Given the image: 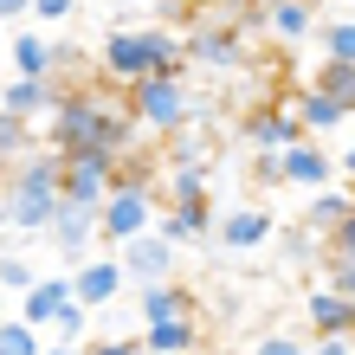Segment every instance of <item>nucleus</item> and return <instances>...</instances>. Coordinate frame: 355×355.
<instances>
[{
	"label": "nucleus",
	"instance_id": "obj_11",
	"mask_svg": "<svg viewBox=\"0 0 355 355\" xmlns=\"http://www.w3.org/2000/svg\"><path fill=\"white\" fill-rule=\"evenodd\" d=\"M71 58L78 52L65 46V39H52V33H39V26L13 33V78H52V71H65Z\"/></svg>",
	"mask_w": 355,
	"mask_h": 355
},
{
	"label": "nucleus",
	"instance_id": "obj_17",
	"mask_svg": "<svg viewBox=\"0 0 355 355\" xmlns=\"http://www.w3.org/2000/svg\"><path fill=\"white\" fill-rule=\"evenodd\" d=\"M136 317H142V329H149V323H175V317H194V291H181L175 278L136 284Z\"/></svg>",
	"mask_w": 355,
	"mask_h": 355
},
{
	"label": "nucleus",
	"instance_id": "obj_33",
	"mask_svg": "<svg viewBox=\"0 0 355 355\" xmlns=\"http://www.w3.org/2000/svg\"><path fill=\"white\" fill-rule=\"evenodd\" d=\"M26 13L39 19V33H52V26H65V19L78 13V0H26Z\"/></svg>",
	"mask_w": 355,
	"mask_h": 355
},
{
	"label": "nucleus",
	"instance_id": "obj_22",
	"mask_svg": "<svg viewBox=\"0 0 355 355\" xmlns=\"http://www.w3.org/2000/svg\"><path fill=\"white\" fill-rule=\"evenodd\" d=\"M343 214H355V187H349V181H343V187L329 181V187H317V194L304 200V226H310L317 239H323V233H336V220H343Z\"/></svg>",
	"mask_w": 355,
	"mask_h": 355
},
{
	"label": "nucleus",
	"instance_id": "obj_26",
	"mask_svg": "<svg viewBox=\"0 0 355 355\" xmlns=\"http://www.w3.org/2000/svg\"><path fill=\"white\" fill-rule=\"evenodd\" d=\"M91 317H97V310H85L78 297H65V304H58V317H52V343L85 349V336H91Z\"/></svg>",
	"mask_w": 355,
	"mask_h": 355
},
{
	"label": "nucleus",
	"instance_id": "obj_21",
	"mask_svg": "<svg viewBox=\"0 0 355 355\" xmlns=\"http://www.w3.org/2000/svg\"><path fill=\"white\" fill-rule=\"evenodd\" d=\"M162 200H168V207L214 200V168H207V162H168V175H162Z\"/></svg>",
	"mask_w": 355,
	"mask_h": 355
},
{
	"label": "nucleus",
	"instance_id": "obj_8",
	"mask_svg": "<svg viewBox=\"0 0 355 355\" xmlns=\"http://www.w3.org/2000/svg\"><path fill=\"white\" fill-rule=\"evenodd\" d=\"M65 278H71V297L85 304V310H110L123 291H130V278H123V265H116V252H85L78 265H65Z\"/></svg>",
	"mask_w": 355,
	"mask_h": 355
},
{
	"label": "nucleus",
	"instance_id": "obj_25",
	"mask_svg": "<svg viewBox=\"0 0 355 355\" xmlns=\"http://www.w3.org/2000/svg\"><path fill=\"white\" fill-rule=\"evenodd\" d=\"M310 85H317L323 97H336L343 110L355 116V58H323V65L310 71Z\"/></svg>",
	"mask_w": 355,
	"mask_h": 355
},
{
	"label": "nucleus",
	"instance_id": "obj_31",
	"mask_svg": "<svg viewBox=\"0 0 355 355\" xmlns=\"http://www.w3.org/2000/svg\"><path fill=\"white\" fill-rule=\"evenodd\" d=\"M33 278H39V265H33V259L0 252V291H33Z\"/></svg>",
	"mask_w": 355,
	"mask_h": 355
},
{
	"label": "nucleus",
	"instance_id": "obj_23",
	"mask_svg": "<svg viewBox=\"0 0 355 355\" xmlns=\"http://www.w3.org/2000/svg\"><path fill=\"white\" fill-rule=\"evenodd\" d=\"M39 149V123H26V116H13V110H0V181H7L19 162H26Z\"/></svg>",
	"mask_w": 355,
	"mask_h": 355
},
{
	"label": "nucleus",
	"instance_id": "obj_19",
	"mask_svg": "<svg viewBox=\"0 0 355 355\" xmlns=\"http://www.w3.org/2000/svg\"><path fill=\"white\" fill-rule=\"evenodd\" d=\"M71 297V278L65 271H39L33 278V291H19V317H26L33 329H52V317H58V304Z\"/></svg>",
	"mask_w": 355,
	"mask_h": 355
},
{
	"label": "nucleus",
	"instance_id": "obj_32",
	"mask_svg": "<svg viewBox=\"0 0 355 355\" xmlns=\"http://www.w3.org/2000/svg\"><path fill=\"white\" fill-rule=\"evenodd\" d=\"M245 181H252L259 194H265V187H284V168H278V155H271V149H252V162H245Z\"/></svg>",
	"mask_w": 355,
	"mask_h": 355
},
{
	"label": "nucleus",
	"instance_id": "obj_3",
	"mask_svg": "<svg viewBox=\"0 0 355 355\" xmlns=\"http://www.w3.org/2000/svg\"><path fill=\"white\" fill-rule=\"evenodd\" d=\"M58 175H65V155L39 142V149L0 181V226L19 233V239H39L46 220H52V207H58Z\"/></svg>",
	"mask_w": 355,
	"mask_h": 355
},
{
	"label": "nucleus",
	"instance_id": "obj_27",
	"mask_svg": "<svg viewBox=\"0 0 355 355\" xmlns=\"http://www.w3.org/2000/svg\"><path fill=\"white\" fill-rule=\"evenodd\" d=\"M46 329H33L26 317H0V355H39Z\"/></svg>",
	"mask_w": 355,
	"mask_h": 355
},
{
	"label": "nucleus",
	"instance_id": "obj_34",
	"mask_svg": "<svg viewBox=\"0 0 355 355\" xmlns=\"http://www.w3.org/2000/svg\"><path fill=\"white\" fill-rule=\"evenodd\" d=\"M252 355H310V343H304V336H291V329H271V336L252 343Z\"/></svg>",
	"mask_w": 355,
	"mask_h": 355
},
{
	"label": "nucleus",
	"instance_id": "obj_18",
	"mask_svg": "<svg viewBox=\"0 0 355 355\" xmlns=\"http://www.w3.org/2000/svg\"><path fill=\"white\" fill-rule=\"evenodd\" d=\"M142 355H207V329H200V317L149 323V329H142Z\"/></svg>",
	"mask_w": 355,
	"mask_h": 355
},
{
	"label": "nucleus",
	"instance_id": "obj_6",
	"mask_svg": "<svg viewBox=\"0 0 355 355\" xmlns=\"http://www.w3.org/2000/svg\"><path fill=\"white\" fill-rule=\"evenodd\" d=\"M278 239V214L259 200H239V207H226V214H214V245L220 252H265V245Z\"/></svg>",
	"mask_w": 355,
	"mask_h": 355
},
{
	"label": "nucleus",
	"instance_id": "obj_4",
	"mask_svg": "<svg viewBox=\"0 0 355 355\" xmlns=\"http://www.w3.org/2000/svg\"><path fill=\"white\" fill-rule=\"evenodd\" d=\"M123 110L142 136L168 142L187 116H194V97H187V71L181 78H136V85H123Z\"/></svg>",
	"mask_w": 355,
	"mask_h": 355
},
{
	"label": "nucleus",
	"instance_id": "obj_24",
	"mask_svg": "<svg viewBox=\"0 0 355 355\" xmlns=\"http://www.w3.org/2000/svg\"><path fill=\"white\" fill-rule=\"evenodd\" d=\"M271 7V39H284V46H297V39H310L317 33V7H310V0H265Z\"/></svg>",
	"mask_w": 355,
	"mask_h": 355
},
{
	"label": "nucleus",
	"instance_id": "obj_28",
	"mask_svg": "<svg viewBox=\"0 0 355 355\" xmlns=\"http://www.w3.org/2000/svg\"><path fill=\"white\" fill-rule=\"evenodd\" d=\"M226 19H233V33L252 46V39H271V7L265 0H239V7H226Z\"/></svg>",
	"mask_w": 355,
	"mask_h": 355
},
{
	"label": "nucleus",
	"instance_id": "obj_38",
	"mask_svg": "<svg viewBox=\"0 0 355 355\" xmlns=\"http://www.w3.org/2000/svg\"><path fill=\"white\" fill-rule=\"evenodd\" d=\"M336 175H343V181H349V187H355V142H349V149H343V155H336Z\"/></svg>",
	"mask_w": 355,
	"mask_h": 355
},
{
	"label": "nucleus",
	"instance_id": "obj_16",
	"mask_svg": "<svg viewBox=\"0 0 355 355\" xmlns=\"http://www.w3.org/2000/svg\"><path fill=\"white\" fill-rule=\"evenodd\" d=\"M52 103H58V78H7L0 85V110H13L26 123H46Z\"/></svg>",
	"mask_w": 355,
	"mask_h": 355
},
{
	"label": "nucleus",
	"instance_id": "obj_35",
	"mask_svg": "<svg viewBox=\"0 0 355 355\" xmlns=\"http://www.w3.org/2000/svg\"><path fill=\"white\" fill-rule=\"evenodd\" d=\"M323 252L329 259H355V214L336 220V233H323Z\"/></svg>",
	"mask_w": 355,
	"mask_h": 355
},
{
	"label": "nucleus",
	"instance_id": "obj_43",
	"mask_svg": "<svg viewBox=\"0 0 355 355\" xmlns=\"http://www.w3.org/2000/svg\"><path fill=\"white\" fill-rule=\"evenodd\" d=\"M0 317H7V291H0Z\"/></svg>",
	"mask_w": 355,
	"mask_h": 355
},
{
	"label": "nucleus",
	"instance_id": "obj_37",
	"mask_svg": "<svg viewBox=\"0 0 355 355\" xmlns=\"http://www.w3.org/2000/svg\"><path fill=\"white\" fill-rule=\"evenodd\" d=\"M310 355H355L349 336H310Z\"/></svg>",
	"mask_w": 355,
	"mask_h": 355
},
{
	"label": "nucleus",
	"instance_id": "obj_20",
	"mask_svg": "<svg viewBox=\"0 0 355 355\" xmlns=\"http://www.w3.org/2000/svg\"><path fill=\"white\" fill-rule=\"evenodd\" d=\"M284 110L297 116V130H304V136H323V130H343V123H349V110H343L336 97H323L317 85H304L297 97L284 103Z\"/></svg>",
	"mask_w": 355,
	"mask_h": 355
},
{
	"label": "nucleus",
	"instance_id": "obj_39",
	"mask_svg": "<svg viewBox=\"0 0 355 355\" xmlns=\"http://www.w3.org/2000/svg\"><path fill=\"white\" fill-rule=\"evenodd\" d=\"M187 7H194V0H155V13H162V19H181Z\"/></svg>",
	"mask_w": 355,
	"mask_h": 355
},
{
	"label": "nucleus",
	"instance_id": "obj_13",
	"mask_svg": "<svg viewBox=\"0 0 355 355\" xmlns=\"http://www.w3.org/2000/svg\"><path fill=\"white\" fill-rule=\"evenodd\" d=\"M297 136L304 130H297V116H291L284 103H252V110L239 116V142H245V149H271V155H278L284 142H297Z\"/></svg>",
	"mask_w": 355,
	"mask_h": 355
},
{
	"label": "nucleus",
	"instance_id": "obj_10",
	"mask_svg": "<svg viewBox=\"0 0 355 355\" xmlns=\"http://www.w3.org/2000/svg\"><path fill=\"white\" fill-rule=\"evenodd\" d=\"M116 265H123V278H130V284H162V278H175L181 245H168V239L149 226V233H136V239L116 245Z\"/></svg>",
	"mask_w": 355,
	"mask_h": 355
},
{
	"label": "nucleus",
	"instance_id": "obj_2",
	"mask_svg": "<svg viewBox=\"0 0 355 355\" xmlns=\"http://www.w3.org/2000/svg\"><path fill=\"white\" fill-rule=\"evenodd\" d=\"M97 65L103 85H136V78H181L187 58H181V33L149 19V26H110L97 46Z\"/></svg>",
	"mask_w": 355,
	"mask_h": 355
},
{
	"label": "nucleus",
	"instance_id": "obj_7",
	"mask_svg": "<svg viewBox=\"0 0 355 355\" xmlns=\"http://www.w3.org/2000/svg\"><path fill=\"white\" fill-rule=\"evenodd\" d=\"M39 239L58 252V271L78 265L85 252H97V207H78V200L58 194V207H52V220H46V233H39Z\"/></svg>",
	"mask_w": 355,
	"mask_h": 355
},
{
	"label": "nucleus",
	"instance_id": "obj_44",
	"mask_svg": "<svg viewBox=\"0 0 355 355\" xmlns=\"http://www.w3.org/2000/svg\"><path fill=\"white\" fill-rule=\"evenodd\" d=\"M349 343H355V336H349Z\"/></svg>",
	"mask_w": 355,
	"mask_h": 355
},
{
	"label": "nucleus",
	"instance_id": "obj_9",
	"mask_svg": "<svg viewBox=\"0 0 355 355\" xmlns=\"http://www.w3.org/2000/svg\"><path fill=\"white\" fill-rule=\"evenodd\" d=\"M110 181H116V155H103V149H71V155H65V175H58V194L78 200V207H103Z\"/></svg>",
	"mask_w": 355,
	"mask_h": 355
},
{
	"label": "nucleus",
	"instance_id": "obj_40",
	"mask_svg": "<svg viewBox=\"0 0 355 355\" xmlns=\"http://www.w3.org/2000/svg\"><path fill=\"white\" fill-rule=\"evenodd\" d=\"M0 19H26V0H0Z\"/></svg>",
	"mask_w": 355,
	"mask_h": 355
},
{
	"label": "nucleus",
	"instance_id": "obj_1",
	"mask_svg": "<svg viewBox=\"0 0 355 355\" xmlns=\"http://www.w3.org/2000/svg\"><path fill=\"white\" fill-rule=\"evenodd\" d=\"M142 142V130L130 123L123 97H110L103 85H78V91H58L52 116H46V149L71 155V149H103L116 162H130V149Z\"/></svg>",
	"mask_w": 355,
	"mask_h": 355
},
{
	"label": "nucleus",
	"instance_id": "obj_41",
	"mask_svg": "<svg viewBox=\"0 0 355 355\" xmlns=\"http://www.w3.org/2000/svg\"><path fill=\"white\" fill-rule=\"evenodd\" d=\"M226 7H239V0H194V13H226Z\"/></svg>",
	"mask_w": 355,
	"mask_h": 355
},
{
	"label": "nucleus",
	"instance_id": "obj_15",
	"mask_svg": "<svg viewBox=\"0 0 355 355\" xmlns=\"http://www.w3.org/2000/svg\"><path fill=\"white\" fill-rule=\"evenodd\" d=\"M304 317H310V336H355V304L329 284L304 291Z\"/></svg>",
	"mask_w": 355,
	"mask_h": 355
},
{
	"label": "nucleus",
	"instance_id": "obj_36",
	"mask_svg": "<svg viewBox=\"0 0 355 355\" xmlns=\"http://www.w3.org/2000/svg\"><path fill=\"white\" fill-rule=\"evenodd\" d=\"M78 355H142V336H97V343H85Z\"/></svg>",
	"mask_w": 355,
	"mask_h": 355
},
{
	"label": "nucleus",
	"instance_id": "obj_29",
	"mask_svg": "<svg viewBox=\"0 0 355 355\" xmlns=\"http://www.w3.org/2000/svg\"><path fill=\"white\" fill-rule=\"evenodd\" d=\"M323 58H355V19H317Z\"/></svg>",
	"mask_w": 355,
	"mask_h": 355
},
{
	"label": "nucleus",
	"instance_id": "obj_42",
	"mask_svg": "<svg viewBox=\"0 0 355 355\" xmlns=\"http://www.w3.org/2000/svg\"><path fill=\"white\" fill-rule=\"evenodd\" d=\"M39 355H78L71 343H46V349H39Z\"/></svg>",
	"mask_w": 355,
	"mask_h": 355
},
{
	"label": "nucleus",
	"instance_id": "obj_30",
	"mask_svg": "<svg viewBox=\"0 0 355 355\" xmlns=\"http://www.w3.org/2000/svg\"><path fill=\"white\" fill-rule=\"evenodd\" d=\"M278 245H284V259H291V265H304V259H317V252H323V239L310 233L304 220H297V226H284V233H278Z\"/></svg>",
	"mask_w": 355,
	"mask_h": 355
},
{
	"label": "nucleus",
	"instance_id": "obj_12",
	"mask_svg": "<svg viewBox=\"0 0 355 355\" xmlns=\"http://www.w3.org/2000/svg\"><path fill=\"white\" fill-rule=\"evenodd\" d=\"M278 168H284V187H304V194H317V187L336 181V162L317 149V136H297L278 149Z\"/></svg>",
	"mask_w": 355,
	"mask_h": 355
},
{
	"label": "nucleus",
	"instance_id": "obj_14",
	"mask_svg": "<svg viewBox=\"0 0 355 355\" xmlns=\"http://www.w3.org/2000/svg\"><path fill=\"white\" fill-rule=\"evenodd\" d=\"M155 233L168 245H214V200H187V207H162L155 214Z\"/></svg>",
	"mask_w": 355,
	"mask_h": 355
},
{
	"label": "nucleus",
	"instance_id": "obj_5",
	"mask_svg": "<svg viewBox=\"0 0 355 355\" xmlns=\"http://www.w3.org/2000/svg\"><path fill=\"white\" fill-rule=\"evenodd\" d=\"M181 58L194 71H207V78H233V71L252 65V46L233 33V19H226V13H194V19H187V33H181Z\"/></svg>",
	"mask_w": 355,
	"mask_h": 355
}]
</instances>
